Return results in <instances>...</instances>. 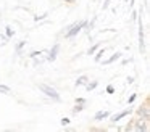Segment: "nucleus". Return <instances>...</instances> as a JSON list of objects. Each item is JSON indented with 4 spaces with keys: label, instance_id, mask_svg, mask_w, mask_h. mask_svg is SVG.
Wrapping results in <instances>:
<instances>
[{
    "label": "nucleus",
    "instance_id": "nucleus-7",
    "mask_svg": "<svg viewBox=\"0 0 150 132\" xmlns=\"http://www.w3.org/2000/svg\"><path fill=\"white\" fill-rule=\"evenodd\" d=\"M137 113H139V116H142V118H147L149 119L150 118V109H149V106H140L139 109H137Z\"/></svg>",
    "mask_w": 150,
    "mask_h": 132
},
{
    "label": "nucleus",
    "instance_id": "nucleus-10",
    "mask_svg": "<svg viewBox=\"0 0 150 132\" xmlns=\"http://www.w3.org/2000/svg\"><path fill=\"white\" fill-rule=\"evenodd\" d=\"M89 82L87 76H79L78 79H76V87H81V85H86V84Z\"/></svg>",
    "mask_w": 150,
    "mask_h": 132
},
{
    "label": "nucleus",
    "instance_id": "nucleus-16",
    "mask_svg": "<svg viewBox=\"0 0 150 132\" xmlns=\"http://www.w3.org/2000/svg\"><path fill=\"white\" fill-rule=\"evenodd\" d=\"M5 31H7V37H13V35H15V31L11 29V26H7Z\"/></svg>",
    "mask_w": 150,
    "mask_h": 132
},
{
    "label": "nucleus",
    "instance_id": "nucleus-11",
    "mask_svg": "<svg viewBox=\"0 0 150 132\" xmlns=\"http://www.w3.org/2000/svg\"><path fill=\"white\" fill-rule=\"evenodd\" d=\"M82 109H84V103H76V106L73 108V113L74 114H78V113H81Z\"/></svg>",
    "mask_w": 150,
    "mask_h": 132
},
{
    "label": "nucleus",
    "instance_id": "nucleus-17",
    "mask_svg": "<svg viewBox=\"0 0 150 132\" xmlns=\"http://www.w3.org/2000/svg\"><path fill=\"white\" fill-rule=\"evenodd\" d=\"M8 42V37L7 35H0V45H5Z\"/></svg>",
    "mask_w": 150,
    "mask_h": 132
},
{
    "label": "nucleus",
    "instance_id": "nucleus-13",
    "mask_svg": "<svg viewBox=\"0 0 150 132\" xmlns=\"http://www.w3.org/2000/svg\"><path fill=\"white\" fill-rule=\"evenodd\" d=\"M103 53H105V48H103V50H98V52H97V55H95V58H94V60L97 61V63H98V61H102V56H103Z\"/></svg>",
    "mask_w": 150,
    "mask_h": 132
},
{
    "label": "nucleus",
    "instance_id": "nucleus-22",
    "mask_svg": "<svg viewBox=\"0 0 150 132\" xmlns=\"http://www.w3.org/2000/svg\"><path fill=\"white\" fill-rule=\"evenodd\" d=\"M108 5H110V0H105V2H103V8H108Z\"/></svg>",
    "mask_w": 150,
    "mask_h": 132
},
{
    "label": "nucleus",
    "instance_id": "nucleus-18",
    "mask_svg": "<svg viewBox=\"0 0 150 132\" xmlns=\"http://www.w3.org/2000/svg\"><path fill=\"white\" fill-rule=\"evenodd\" d=\"M24 45H26V42H24V40H21V42H20V44H18V45H16V52H20V50H21V48H23V47H24Z\"/></svg>",
    "mask_w": 150,
    "mask_h": 132
},
{
    "label": "nucleus",
    "instance_id": "nucleus-21",
    "mask_svg": "<svg viewBox=\"0 0 150 132\" xmlns=\"http://www.w3.org/2000/svg\"><path fill=\"white\" fill-rule=\"evenodd\" d=\"M107 92H108V93H115V87H113V85H108V87H107Z\"/></svg>",
    "mask_w": 150,
    "mask_h": 132
},
{
    "label": "nucleus",
    "instance_id": "nucleus-1",
    "mask_svg": "<svg viewBox=\"0 0 150 132\" xmlns=\"http://www.w3.org/2000/svg\"><path fill=\"white\" fill-rule=\"evenodd\" d=\"M86 23H87V21H86V19H82V21L74 23L73 26H69V28L66 29V32H65V37L66 39H71V37H74V35H78L79 32L86 28Z\"/></svg>",
    "mask_w": 150,
    "mask_h": 132
},
{
    "label": "nucleus",
    "instance_id": "nucleus-4",
    "mask_svg": "<svg viewBox=\"0 0 150 132\" xmlns=\"http://www.w3.org/2000/svg\"><path fill=\"white\" fill-rule=\"evenodd\" d=\"M58 50H60V45L55 44V45L52 47V50L47 53V55H49V56H47V60H49V61H55L57 56H58Z\"/></svg>",
    "mask_w": 150,
    "mask_h": 132
},
{
    "label": "nucleus",
    "instance_id": "nucleus-3",
    "mask_svg": "<svg viewBox=\"0 0 150 132\" xmlns=\"http://www.w3.org/2000/svg\"><path fill=\"white\" fill-rule=\"evenodd\" d=\"M147 121H149L147 118H142V116H140V119L136 122V127H134V131H137V132L149 131V126H147Z\"/></svg>",
    "mask_w": 150,
    "mask_h": 132
},
{
    "label": "nucleus",
    "instance_id": "nucleus-9",
    "mask_svg": "<svg viewBox=\"0 0 150 132\" xmlns=\"http://www.w3.org/2000/svg\"><path fill=\"white\" fill-rule=\"evenodd\" d=\"M110 116V113L105 109V111H98V113H95V121H102V119H105V118H108Z\"/></svg>",
    "mask_w": 150,
    "mask_h": 132
},
{
    "label": "nucleus",
    "instance_id": "nucleus-2",
    "mask_svg": "<svg viewBox=\"0 0 150 132\" xmlns=\"http://www.w3.org/2000/svg\"><path fill=\"white\" fill-rule=\"evenodd\" d=\"M39 90H42L44 93H45L49 98H52V100H55V102H60V95H58V92H57L53 87H50V85H47V84H39Z\"/></svg>",
    "mask_w": 150,
    "mask_h": 132
},
{
    "label": "nucleus",
    "instance_id": "nucleus-6",
    "mask_svg": "<svg viewBox=\"0 0 150 132\" xmlns=\"http://www.w3.org/2000/svg\"><path fill=\"white\" fill-rule=\"evenodd\" d=\"M129 113H131V108L124 109V111H121V113H118V114H115L113 118H111V121H113V122H118L120 119H123L124 116H127V114H129Z\"/></svg>",
    "mask_w": 150,
    "mask_h": 132
},
{
    "label": "nucleus",
    "instance_id": "nucleus-5",
    "mask_svg": "<svg viewBox=\"0 0 150 132\" xmlns=\"http://www.w3.org/2000/svg\"><path fill=\"white\" fill-rule=\"evenodd\" d=\"M139 50L145 52V44H144V28H142V23H139Z\"/></svg>",
    "mask_w": 150,
    "mask_h": 132
},
{
    "label": "nucleus",
    "instance_id": "nucleus-24",
    "mask_svg": "<svg viewBox=\"0 0 150 132\" xmlns=\"http://www.w3.org/2000/svg\"><path fill=\"white\" fill-rule=\"evenodd\" d=\"M65 2H69V3H71V2H74V0H65Z\"/></svg>",
    "mask_w": 150,
    "mask_h": 132
},
{
    "label": "nucleus",
    "instance_id": "nucleus-15",
    "mask_svg": "<svg viewBox=\"0 0 150 132\" xmlns=\"http://www.w3.org/2000/svg\"><path fill=\"white\" fill-rule=\"evenodd\" d=\"M8 92H10V87L4 85V84H0V93H8Z\"/></svg>",
    "mask_w": 150,
    "mask_h": 132
},
{
    "label": "nucleus",
    "instance_id": "nucleus-8",
    "mask_svg": "<svg viewBox=\"0 0 150 132\" xmlns=\"http://www.w3.org/2000/svg\"><path fill=\"white\" fill-rule=\"evenodd\" d=\"M120 56H121V52H116V53H113L110 58H107V60H103V64H111L113 61L120 60Z\"/></svg>",
    "mask_w": 150,
    "mask_h": 132
},
{
    "label": "nucleus",
    "instance_id": "nucleus-14",
    "mask_svg": "<svg viewBox=\"0 0 150 132\" xmlns=\"http://www.w3.org/2000/svg\"><path fill=\"white\" fill-rule=\"evenodd\" d=\"M98 47H100V45H98V44H94V45H92L91 48H89V52H87V53H89V55H94L95 52L98 50Z\"/></svg>",
    "mask_w": 150,
    "mask_h": 132
},
{
    "label": "nucleus",
    "instance_id": "nucleus-19",
    "mask_svg": "<svg viewBox=\"0 0 150 132\" xmlns=\"http://www.w3.org/2000/svg\"><path fill=\"white\" fill-rule=\"evenodd\" d=\"M136 98H137V95H136V93H132V95H131L129 98H127V103H129V105H131V103H132V102H134V100H136Z\"/></svg>",
    "mask_w": 150,
    "mask_h": 132
},
{
    "label": "nucleus",
    "instance_id": "nucleus-23",
    "mask_svg": "<svg viewBox=\"0 0 150 132\" xmlns=\"http://www.w3.org/2000/svg\"><path fill=\"white\" fill-rule=\"evenodd\" d=\"M76 103H86L84 98H76Z\"/></svg>",
    "mask_w": 150,
    "mask_h": 132
},
{
    "label": "nucleus",
    "instance_id": "nucleus-12",
    "mask_svg": "<svg viewBox=\"0 0 150 132\" xmlns=\"http://www.w3.org/2000/svg\"><path fill=\"white\" fill-rule=\"evenodd\" d=\"M97 85H98V82H97V80H94V82H87V84H86V89H87L89 92H91V90H94Z\"/></svg>",
    "mask_w": 150,
    "mask_h": 132
},
{
    "label": "nucleus",
    "instance_id": "nucleus-20",
    "mask_svg": "<svg viewBox=\"0 0 150 132\" xmlns=\"http://www.w3.org/2000/svg\"><path fill=\"white\" fill-rule=\"evenodd\" d=\"M60 122H62V126H68V124H69V119H68V118H63Z\"/></svg>",
    "mask_w": 150,
    "mask_h": 132
}]
</instances>
